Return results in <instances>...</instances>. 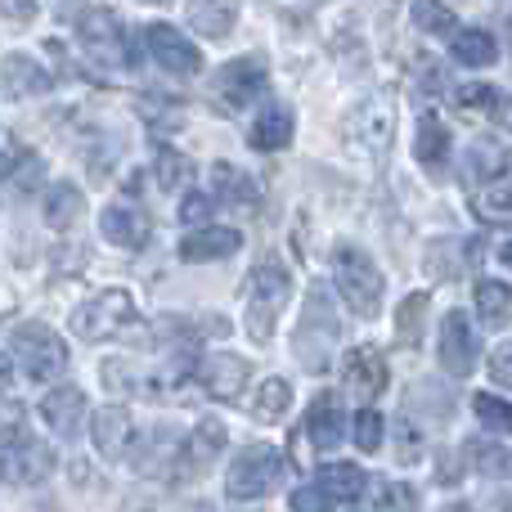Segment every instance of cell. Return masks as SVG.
<instances>
[{
    "label": "cell",
    "instance_id": "obj_1",
    "mask_svg": "<svg viewBox=\"0 0 512 512\" xmlns=\"http://www.w3.org/2000/svg\"><path fill=\"white\" fill-rule=\"evenodd\" d=\"M337 310H333V297H328L324 283H315L306 297V310H301V324L292 333V351H297L301 369L306 373H324L333 364V346H337Z\"/></svg>",
    "mask_w": 512,
    "mask_h": 512
},
{
    "label": "cell",
    "instance_id": "obj_2",
    "mask_svg": "<svg viewBox=\"0 0 512 512\" xmlns=\"http://www.w3.org/2000/svg\"><path fill=\"white\" fill-rule=\"evenodd\" d=\"M288 292H292L288 265L274 261V256L256 261V270H252V279H248V310H243L252 342H270L274 319H279V310L288 306Z\"/></svg>",
    "mask_w": 512,
    "mask_h": 512
},
{
    "label": "cell",
    "instance_id": "obj_3",
    "mask_svg": "<svg viewBox=\"0 0 512 512\" xmlns=\"http://www.w3.org/2000/svg\"><path fill=\"white\" fill-rule=\"evenodd\" d=\"M333 283L342 292V301L360 319H373L382 310V270L373 265V256L355 243H342L333 252Z\"/></svg>",
    "mask_w": 512,
    "mask_h": 512
},
{
    "label": "cell",
    "instance_id": "obj_4",
    "mask_svg": "<svg viewBox=\"0 0 512 512\" xmlns=\"http://www.w3.org/2000/svg\"><path fill=\"white\" fill-rule=\"evenodd\" d=\"M68 324L81 342H113V337H122L126 328L135 324V301H131V292L104 288V292L81 301V306L68 315Z\"/></svg>",
    "mask_w": 512,
    "mask_h": 512
},
{
    "label": "cell",
    "instance_id": "obj_5",
    "mask_svg": "<svg viewBox=\"0 0 512 512\" xmlns=\"http://www.w3.org/2000/svg\"><path fill=\"white\" fill-rule=\"evenodd\" d=\"M14 355L32 382H54L68 369V346H63V337L54 333V328L36 324V319L14 328Z\"/></svg>",
    "mask_w": 512,
    "mask_h": 512
},
{
    "label": "cell",
    "instance_id": "obj_6",
    "mask_svg": "<svg viewBox=\"0 0 512 512\" xmlns=\"http://www.w3.org/2000/svg\"><path fill=\"white\" fill-rule=\"evenodd\" d=\"M265 81H270V72H265L261 54H243V59H230L225 68H216L212 99L221 113H243V108L265 95Z\"/></svg>",
    "mask_w": 512,
    "mask_h": 512
},
{
    "label": "cell",
    "instance_id": "obj_7",
    "mask_svg": "<svg viewBox=\"0 0 512 512\" xmlns=\"http://www.w3.org/2000/svg\"><path fill=\"white\" fill-rule=\"evenodd\" d=\"M279 477H283V454L274 450V445L256 441V445H243L239 459L230 463L225 490H230V499H239V504H252V499H261Z\"/></svg>",
    "mask_w": 512,
    "mask_h": 512
},
{
    "label": "cell",
    "instance_id": "obj_8",
    "mask_svg": "<svg viewBox=\"0 0 512 512\" xmlns=\"http://www.w3.org/2000/svg\"><path fill=\"white\" fill-rule=\"evenodd\" d=\"M144 45H149L153 63L167 68V72H176V77H194V72H203V50H198L185 32H176L171 23L144 27Z\"/></svg>",
    "mask_w": 512,
    "mask_h": 512
},
{
    "label": "cell",
    "instance_id": "obj_9",
    "mask_svg": "<svg viewBox=\"0 0 512 512\" xmlns=\"http://www.w3.org/2000/svg\"><path fill=\"white\" fill-rule=\"evenodd\" d=\"M477 355H481V342H477V328L468 324L463 310H450L441 319V364L454 373V378H468L477 369Z\"/></svg>",
    "mask_w": 512,
    "mask_h": 512
},
{
    "label": "cell",
    "instance_id": "obj_10",
    "mask_svg": "<svg viewBox=\"0 0 512 512\" xmlns=\"http://www.w3.org/2000/svg\"><path fill=\"white\" fill-rule=\"evenodd\" d=\"M99 234H104L113 248H126V252H140L144 243H149L153 225L149 216L140 212V207H126V203H113L104 207V216H99Z\"/></svg>",
    "mask_w": 512,
    "mask_h": 512
},
{
    "label": "cell",
    "instance_id": "obj_11",
    "mask_svg": "<svg viewBox=\"0 0 512 512\" xmlns=\"http://www.w3.org/2000/svg\"><path fill=\"white\" fill-rule=\"evenodd\" d=\"M0 86H5V95H14V99H36L54 86V72L41 68L32 54L14 50V54H5V63H0Z\"/></svg>",
    "mask_w": 512,
    "mask_h": 512
},
{
    "label": "cell",
    "instance_id": "obj_12",
    "mask_svg": "<svg viewBox=\"0 0 512 512\" xmlns=\"http://www.w3.org/2000/svg\"><path fill=\"white\" fill-rule=\"evenodd\" d=\"M50 472H54V454L41 441H23L14 450H5V459H0V477L14 481V486H36Z\"/></svg>",
    "mask_w": 512,
    "mask_h": 512
},
{
    "label": "cell",
    "instance_id": "obj_13",
    "mask_svg": "<svg viewBox=\"0 0 512 512\" xmlns=\"http://www.w3.org/2000/svg\"><path fill=\"white\" fill-rule=\"evenodd\" d=\"M243 248V234L230 230V225H203V230L185 234L180 239V261L198 265V261H225L230 252Z\"/></svg>",
    "mask_w": 512,
    "mask_h": 512
},
{
    "label": "cell",
    "instance_id": "obj_14",
    "mask_svg": "<svg viewBox=\"0 0 512 512\" xmlns=\"http://www.w3.org/2000/svg\"><path fill=\"white\" fill-rule=\"evenodd\" d=\"M301 436H306L315 450H337V445L346 441V414L337 409L333 396H319L315 405L306 409V418H301Z\"/></svg>",
    "mask_w": 512,
    "mask_h": 512
},
{
    "label": "cell",
    "instance_id": "obj_15",
    "mask_svg": "<svg viewBox=\"0 0 512 512\" xmlns=\"http://www.w3.org/2000/svg\"><path fill=\"white\" fill-rule=\"evenodd\" d=\"M342 378H346V387L355 391V396H378L382 387H387V360H382L373 346H351L346 351V360H342Z\"/></svg>",
    "mask_w": 512,
    "mask_h": 512
},
{
    "label": "cell",
    "instance_id": "obj_16",
    "mask_svg": "<svg viewBox=\"0 0 512 512\" xmlns=\"http://www.w3.org/2000/svg\"><path fill=\"white\" fill-rule=\"evenodd\" d=\"M41 414H45V423L54 427V436L72 441V436L81 432V423H86V391L81 387H54L50 396L41 400Z\"/></svg>",
    "mask_w": 512,
    "mask_h": 512
},
{
    "label": "cell",
    "instance_id": "obj_17",
    "mask_svg": "<svg viewBox=\"0 0 512 512\" xmlns=\"http://www.w3.org/2000/svg\"><path fill=\"white\" fill-rule=\"evenodd\" d=\"M90 436H95V450L104 459H122L135 441V423L122 405H108V409H95V423H90Z\"/></svg>",
    "mask_w": 512,
    "mask_h": 512
},
{
    "label": "cell",
    "instance_id": "obj_18",
    "mask_svg": "<svg viewBox=\"0 0 512 512\" xmlns=\"http://www.w3.org/2000/svg\"><path fill=\"white\" fill-rule=\"evenodd\" d=\"M248 140H252L256 153H279V149H288V144H292V108L279 104V99H274V104H265L261 117L252 122Z\"/></svg>",
    "mask_w": 512,
    "mask_h": 512
},
{
    "label": "cell",
    "instance_id": "obj_19",
    "mask_svg": "<svg viewBox=\"0 0 512 512\" xmlns=\"http://www.w3.org/2000/svg\"><path fill=\"white\" fill-rule=\"evenodd\" d=\"M252 378V364L243 355H212L203 364V387L212 391L216 400H234Z\"/></svg>",
    "mask_w": 512,
    "mask_h": 512
},
{
    "label": "cell",
    "instance_id": "obj_20",
    "mask_svg": "<svg viewBox=\"0 0 512 512\" xmlns=\"http://www.w3.org/2000/svg\"><path fill=\"white\" fill-rule=\"evenodd\" d=\"M414 158L423 162L427 171H441L450 162V131L436 113H423L418 117V135H414Z\"/></svg>",
    "mask_w": 512,
    "mask_h": 512
},
{
    "label": "cell",
    "instance_id": "obj_21",
    "mask_svg": "<svg viewBox=\"0 0 512 512\" xmlns=\"http://www.w3.org/2000/svg\"><path fill=\"white\" fill-rule=\"evenodd\" d=\"M315 486L324 490L333 504H351L364 490V472L355 468V463H324V468L315 472Z\"/></svg>",
    "mask_w": 512,
    "mask_h": 512
},
{
    "label": "cell",
    "instance_id": "obj_22",
    "mask_svg": "<svg viewBox=\"0 0 512 512\" xmlns=\"http://www.w3.org/2000/svg\"><path fill=\"white\" fill-rule=\"evenodd\" d=\"M454 59L463 63V68H486V63H495L499 54V41L486 32V27H459V36H454Z\"/></svg>",
    "mask_w": 512,
    "mask_h": 512
},
{
    "label": "cell",
    "instance_id": "obj_23",
    "mask_svg": "<svg viewBox=\"0 0 512 512\" xmlns=\"http://www.w3.org/2000/svg\"><path fill=\"white\" fill-rule=\"evenodd\" d=\"M185 18L203 36H212V41H225V36L234 32V23H239V5H212V0H198V5L185 9Z\"/></svg>",
    "mask_w": 512,
    "mask_h": 512
},
{
    "label": "cell",
    "instance_id": "obj_24",
    "mask_svg": "<svg viewBox=\"0 0 512 512\" xmlns=\"http://www.w3.org/2000/svg\"><path fill=\"white\" fill-rule=\"evenodd\" d=\"M221 450H225V423L221 418H203V423L194 427V436H189V445H185V463L189 468H207Z\"/></svg>",
    "mask_w": 512,
    "mask_h": 512
},
{
    "label": "cell",
    "instance_id": "obj_25",
    "mask_svg": "<svg viewBox=\"0 0 512 512\" xmlns=\"http://www.w3.org/2000/svg\"><path fill=\"white\" fill-rule=\"evenodd\" d=\"M472 212L490 225H512V180H495V185L472 194Z\"/></svg>",
    "mask_w": 512,
    "mask_h": 512
},
{
    "label": "cell",
    "instance_id": "obj_26",
    "mask_svg": "<svg viewBox=\"0 0 512 512\" xmlns=\"http://www.w3.org/2000/svg\"><path fill=\"white\" fill-rule=\"evenodd\" d=\"M477 310L490 328L508 324L512 315V283H499V279H481L477 283Z\"/></svg>",
    "mask_w": 512,
    "mask_h": 512
},
{
    "label": "cell",
    "instance_id": "obj_27",
    "mask_svg": "<svg viewBox=\"0 0 512 512\" xmlns=\"http://www.w3.org/2000/svg\"><path fill=\"white\" fill-rule=\"evenodd\" d=\"M81 212H86V198H81V189H77V185H68V180H63V185H54V189H50V198H45V221H50L54 230L72 225Z\"/></svg>",
    "mask_w": 512,
    "mask_h": 512
},
{
    "label": "cell",
    "instance_id": "obj_28",
    "mask_svg": "<svg viewBox=\"0 0 512 512\" xmlns=\"http://www.w3.org/2000/svg\"><path fill=\"white\" fill-rule=\"evenodd\" d=\"M212 189L225 198V203H234V207H239V203L256 207V185L243 176V171H234L230 162H216V167H212Z\"/></svg>",
    "mask_w": 512,
    "mask_h": 512
},
{
    "label": "cell",
    "instance_id": "obj_29",
    "mask_svg": "<svg viewBox=\"0 0 512 512\" xmlns=\"http://www.w3.org/2000/svg\"><path fill=\"white\" fill-rule=\"evenodd\" d=\"M423 265H427V274H432L436 283L459 279V270H463V243H454V239H436V243H427Z\"/></svg>",
    "mask_w": 512,
    "mask_h": 512
},
{
    "label": "cell",
    "instance_id": "obj_30",
    "mask_svg": "<svg viewBox=\"0 0 512 512\" xmlns=\"http://www.w3.org/2000/svg\"><path fill=\"white\" fill-rule=\"evenodd\" d=\"M423 319H427V292H409L396 310V342L400 346L423 342Z\"/></svg>",
    "mask_w": 512,
    "mask_h": 512
},
{
    "label": "cell",
    "instance_id": "obj_31",
    "mask_svg": "<svg viewBox=\"0 0 512 512\" xmlns=\"http://www.w3.org/2000/svg\"><path fill=\"white\" fill-rule=\"evenodd\" d=\"M288 405H292V387H288V378H265L261 382V391L252 396V414L256 418H283L288 414Z\"/></svg>",
    "mask_w": 512,
    "mask_h": 512
},
{
    "label": "cell",
    "instance_id": "obj_32",
    "mask_svg": "<svg viewBox=\"0 0 512 512\" xmlns=\"http://www.w3.org/2000/svg\"><path fill=\"white\" fill-rule=\"evenodd\" d=\"M504 167H508V153L499 149V144H490V140H477V144H472V153H468V176H477V180L490 176V185H495Z\"/></svg>",
    "mask_w": 512,
    "mask_h": 512
},
{
    "label": "cell",
    "instance_id": "obj_33",
    "mask_svg": "<svg viewBox=\"0 0 512 512\" xmlns=\"http://www.w3.org/2000/svg\"><path fill=\"white\" fill-rule=\"evenodd\" d=\"M472 409H477L481 427H490V432H499V436H512V405H508V400L481 391V396L472 400Z\"/></svg>",
    "mask_w": 512,
    "mask_h": 512
},
{
    "label": "cell",
    "instance_id": "obj_34",
    "mask_svg": "<svg viewBox=\"0 0 512 512\" xmlns=\"http://www.w3.org/2000/svg\"><path fill=\"white\" fill-rule=\"evenodd\" d=\"M189 176H194V162H189L180 149H162L158 153V185L167 189V194L171 189H185Z\"/></svg>",
    "mask_w": 512,
    "mask_h": 512
},
{
    "label": "cell",
    "instance_id": "obj_35",
    "mask_svg": "<svg viewBox=\"0 0 512 512\" xmlns=\"http://www.w3.org/2000/svg\"><path fill=\"white\" fill-rule=\"evenodd\" d=\"M459 108L463 113H490L495 117L499 108H504V95H499L495 86H486V81H468V86H459Z\"/></svg>",
    "mask_w": 512,
    "mask_h": 512
},
{
    "label": "cell",
    "instance_id": "obj_36",
    "mask_svg": "<svg viewBox=\"0 0 512 512\" xmlns=\"http://www.w3.org/2000/svg\"><path fill=\"white\" fill-rule=\"evenodd\" d=\"M27 441V409L18 400H0V450H14Z\"/></svg>",
    "mask_w": 512,
    "mask_h": 512
},
{
    "label": "cell",
    "instance_id": "obj_37",
    "mask_svg": "<svg viewBox=\"0 0 512 512\" xmlns=\"http://www.w3.org/2000/svg\"><path fill=\"white\" fill-rule=\"evenodd\" d=\"M382 432H387V423H382L378 409H360V414L351 418V436H355V445H360L364 454L382 450Z\"/></svg>",
    "mask_w": 512,
    "mask_h": 512
},
{
    "label": "cell",
    "instance_id": "obj_38",
    "mask_svg": "<svg viewBox=\"0 0 512 512\" xmlns=\"http://www.w3.org/2000/svg\"><path fill=\"white\" fill-rule=\"evenodd\" d=\"M414 23L432 36H459L454 9H445V5H414Z\"/></svg>",
    "mask_w": 512,
    "mask_h": 512
},
{
    "label": "cell",
    "instance_id": "obj_39",
    "mask_svg": "<svg viewBox=\"0 0 512 512\" xmlns=\"http://www.w3.org/2000/svg\"><path fill=\"white\" fill-rule=\"evenodd\" d=\"M364 117H369V126H364V140H369L373 149H387V135H391V113L378 104V99H369V104H364Z\"/></svg>",
    "mask_w": 512,
    "mask_h": 512
},
{
    "label": "cell",
    "instance_id": "obj_40",
    "mask_svg": "<svg viewBox=\"0 0 512 512\" xmlns=\"http://www.w3.org/2000/svg\"><path fill=\"white\" fill-rule=\"evenodd\" d=\"M373 512H418L414 490H409V486H378Z\"/></svg>",
    "mask_w": 512,
    "mask_h": 512
},
{
    "label": "cell",
    "instance_id": "obj_41",
    "mask_svg": "<svg viewBox=\"0 0 512 512\" xmlns=\"http://www.w3.org/2000/svg\"><path fill=\"white\" fill-rule=\"evenodd\" d=\"M468 454H477V468L486 472V477H508L512 472V454H504V450H495V445H472Z\"/></svg>",
    "mask_w": 512,
    "mask_h": 512
},
{
    "label": "cell",
    "instance_id": "obj_42",
    "mask_svg": "<svg viewBox=\"0 0 512 512\" xmlns=\"http://www.w3.org/2000/svg\"><path fill=\"white\" fill-rule=\"evenodd\" d=\"M333 508H337V504L315 486V481H310V486H297V490H292V512H333Z\"/></svg>",
    "mask_w": 512,
    "mask_h": 512
},
{
    "label": "cell",
    "instance_id": "obj_43",
    "mask_svg": "<svg viewBox=\"0 0 512 512\" xmlns=\"http://www.w3.org/2000/svg\"><path fill=\"white\" fill-rule=\"evenodd\" d=\"M490 378H495L499 387H512V342L490 351Z\"/></svg>",
    "mask_w": 512,
    "mask_h": 512
},
{
    "label": "cell",
    "instance_id": "obj_44",
    "mask_svg": "<svg viewBox=\"0 0 512 512\" xmlns=\"http://www.w3.org/2000/svg\"><path fill=\"white\" fill-rule=\"evenodd\" d=\"M212 216V194H189L185 203H180V221L185 225H198Z\"/></svg>",
    "mask_w": 512,
    "mask_h": 512
},
{
    "label": "cell",
    "instance_id": "obj_45",
    "mask_svg": "<svg viewBox=\"0 0 512 512\" xmlns=\"http://www.w3.org/2000/svg\"><path fill=\"white\" fill-rule=\"evenodd\" d=\"M396 432H400V459H405V463H414V454L423 450V432H414V427H409V423H400Z\"/></svg>",
    "mask_w": 512,
    "mask_h": 512
},
{
    "label": "cell",
    "instance_id": "obj_46",
    "mask_svg": "<svg viewBox=\"0 0 512 512\" xmlns=\"http://www.w3.org/2000/svg\"><path fill=\"white\" fill-rule=\"evenodd\" d=\"M14 167H18V149H14V144L0 140V180L14 176Z\"/></svg>",
    "mask_w": 512,
    "mask_h": 512
},
{
    "label": "cell",
    "instance_id": "obj_47",
    "mask_svg": "<svg viewBox=\"0 0 512 512\" xmlns=\"http://www.w3.org/2000/svg\"><path fill=\"white\" fill-rule=\"evenodd\" d=\"M0 14H5V18H18V23H27V18H36V5H9V0H5V5H0Z\"/></svg>",
    "mask_w": 512,
    "mask_h": 512
},
{
    "label": "cell",
    "instance_id": "obj_48",
    "mask_svg": "<svg viewBox=\"0 0 512 512\" xmlns=\"http://www.w3.org/2000/svg\"><path fill=\"white\" fill-rule=\"evenodd\" d=\"M9 382H14V360L0 351V391H9Z\"/></svg>",
    "mask_w": 512,
    "mask_h": 512
},
{
    "label": "cell",
    "instance_id": "obj_49",
    "mask_svg": "<svg viewBox=\"0 0 512 512\" xmlns=\"http://www.w3.org/2000/svg\"><path fill=\"white\" fill-rule=\"evenodd\" d=\"M499 261H504L508 270H512V243H504V248H499Z\"/></svg>",
    "mask_w": 512,
    "mask_h": 512
},
{
    "label": "cell",
    "instance_id": "obj_50",
    "mask_svg": "<svg viewBox=\"0 0 512 512\" xmlns=\"http://www.w3.org/2000/svg\"><path fill=\"white\" fill-rule=\"evenodd\" d=\"M441 512H472V508H463V504H450V508H441Z\"/></svg>",
    "mask_w": 512,
    "mask_h": 512
},
{
    "label": "cell",
    "instance_id": "obj_51",
    "mask_svg": "<svg viewBox=\"0 0 512 512\" xmlns=\"http://www.w3.org/2000/svg\"><path fill=\"white\" fill-rule=\"evenodd\" d=\"M508 126H512V108H508Z\"/></svg>",
    "mask_w": 512,
    "mask_h": 512
}]
</instances>
